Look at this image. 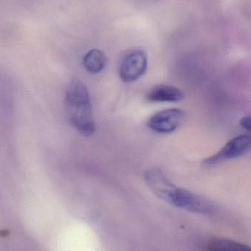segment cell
I'll use <instances>...</instances> for the list:
<instances>
[{
	"label": "cell",
	"instance_id": "obj_7",
	"mask_svg": "<svg viewBox=\"0 0 251 251\" xmlns=\"http://www.w3.org/2000/svg\"><path fill=\"white\" fill-rule=\"evenodd\" d=\"M107 59L101 50L94 49L88 51L83 57V66L87 72L99 74L107 66Z\"/></svg>",
	"mask_w": 251,
	"mask_h": 251
},
{
	"label": "cell",
	"instance_id": "obj_6",
	"mask_svg": "<svg viewBox=\"0 0 251 251\" xmlns=\"http://www.w3.org/2000/svg\"><path fill=\"white\" fill-rule=\"evenodd\" d=\"M184 97L181 89L170 85H155L146 94V100L150 103L179 102Z\"/></svg>",
	"mask_w": 251,
	"mask_h": 251
},
{
	"label": "cell",
	"instance_id": "obj_5",
	"mask_svg": "<svg viewBox=\"0 0 251 251\" xmlns=\"http://www.w3.org/2000/svg\"><path fill=\"white\" fill-rule=\"evenodd\" d=\"M251 138L249 136H237L230 140L218 153L203 161V165L212 166L227 159H235L245 154L250 149Z\"/></svg>",
	"mask_w": 251,
	"mask_h": 251
},
{
	"label": "cell",
	"instance_id": "obj_1",
	"mask_svg": "<svg viewBox=\"0 0 251 251\" xmlns=\"http://www.w3.org/2000/svg\"><path fill=\"white\" fill-rule=\"evenodd\" d=\"M147 186L166 203L189 212L209 214L215 206L207 199L173 184L162 171H156L148 178Z\"/></svg>",
	"mask_w": 251,
	"mask_h": 251
},
{
	"label": "cell",
	"instance_id": "obj_2",
	"mask_svg": "<svg viewBox=\"0 0 251 251\" xmlns=\"http://www.w3.org/2000/svg\"><path fill=\"white\" fill-rule=\"evenodd\" d=\"M64 108L68 122L78 132L85 137L94 134L96 125L89 92L78 78L72 79L68 85Z\"/></svg>",
	"mask_w": 251,
	"mask_h": 251
},
{
	"label": "cell",
	"instance_id": "obj_3",
	"mask_svg": "<svg viewBox=\"0 0 251 251\" xmlns=\"http://www.w3.org/2000/svg\"><path fill=\"white\" fill-rule=\"evenodd\" d=\"M187 119V113L178 108L167 109L148 119V128L159 134H170L180 128Z\"/></svg>",
	"mask_w": 251,
	"mask_h": 251
},
{
	"label": "cell",
	"instance_id": "obj_8",
	"mask_svg": "<svg viewBox=\"0 0 251 251\" xmlns=\"http://www.w3.org/2000/svg\"><path fill=\"white\" fill-rule=\"evenodd\" d=\"M209 251H251V248L232 240L216 239L209 245Z\"/></svg>",
	"mask_w": 251,
	"mask_h": 251
},
{
	"label": "cell",
	"instance_id": "obj_9",
	"mask_svg": "<svg viewBox=\"0 0 251 251\" xmlns=\"http://www.w3.org/2000/svg\"><path fill=\"white\" fill-rule=\"evenodd\" d=\"M240 125L246 131H249L251 132V117L247 116V117L243 118L240 120Z\"/></svg>",
	"mask_w": 251,
	"mask_h": 251
},
{
	"label": "cell",
	"instance_id": "obj_4",
	"mask_svg": "<svg viewBox=\"0 0 251 251\" xmlns=\"http://www.w3.org/2000/svg\"><path fill=\"white\" fill-rule=\"evenodd\" d=\"M147 54L142 50H133L124 56L119 66V76L126 83L135 82L147 70Z\"/></svg>",
	"mask_w": 251,
	"mask_h": 251
}]
</instances>
